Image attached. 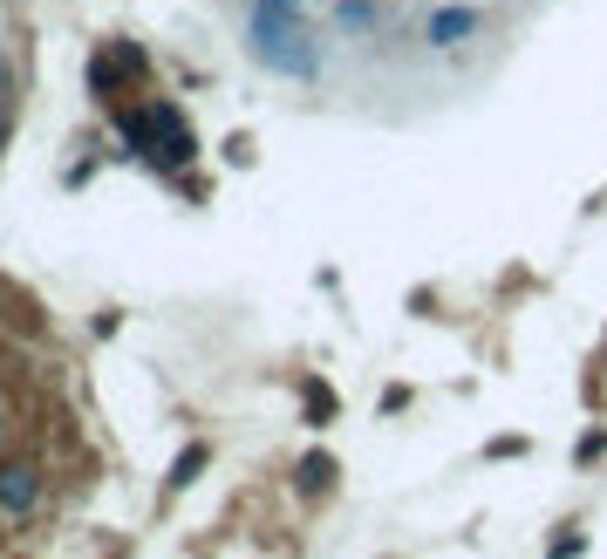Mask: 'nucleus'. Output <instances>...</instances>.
Returning <instances> with one entry per match:
<instances>
[{
    "label": "nucleus",
    "mask_w": 607,
    "mask_h": 559,
    "mask_svg": "<svg viewBox=\"0 0 607 559\" xmlns=\"http://www.w3.org/2000/svg\"><path fill=\"white\" fill-rule=\"evenodd\" d=\"M116 130L130 137V150L137 157H151V164H185L191 150V130H185V116L171 110V103H144V110H123L116 116Z\"/></svg>",
    "instance_id": "1"
},
{
    "label": "nucleus",
    "mask_w": 607,
    "mask_h": 559,
    "mask_svg": "<svg viewBox=\"0 0 607 559\" xmlns=\"http://www.w3.org/2000/svg\"><path fill=\"white\" fill-rule=\"evenodd\" d=\"M41 498H48L41 464L35 457H7V464H0V519H35Z\"/></svg>",
    "instance_id": "2"
},
{
    "label": "nucleus",
    "mask_w": 607,
    "mask_h": 559,
    "mask_svg": "<svg viewBox=\"0 0 607 559\" xmlns=\"http://www.w3.org/2000/svg\"><path fill=\"white\" fill-rule=\"evenodd\" d=\"M471 28H478V14H464V7H451V14H430V41H437V48H451V41L471 35Z\"/></svg>",
    "instance_id": "3"
},
{
    "label": "nucleus",
    "mask_w": 607,
    "mask_h": 559,
    "mask_svg": "<svg viewBox=\"0 0 607 559\" xmlns=\"http://www.w3.org/2000/svg\"><path fill=\"white\" fill-rule=\"evenodd\" d=\"M335 485V457L328 450H314V457H301V491L314 498V491H328Z\"/></svg>",
    "instance_id": "4"
},
{
    "label": "nucleus",
    "mask_w": 607,
    "mask_h": 559,
    "mask_svg": "<svg viewBox=\"0 0 607 559\" xmlns=\"http://www.w3.org/2000/svg\"><path fill=\"white\" fill-rule=\"evenodd\" d=\"M205 457H212V444H185L178 450V464H171V491H185L198 471H205Z\"/></svg>",
    "instance_id": "5"
},
{
    "label": "nucleus",
    "mask_w": 607,
    "mask_h": 559,
    "mask_svg": "<svg viewBox=\"0 0 607 559\" xmlns=\"http://www.w3.org/2000/svg\"><path fill=\"white\" fill-rule=\"evenodd\" d=\"M307 416L321 423V416H335V389H321V382H307Z\"/></svg>",
    "instance_id": "6"
},
{
    "label": "nucleus",
    "mask_w": 607,
    "mask_h": 559,
    "mask_svg": "<svg viewBox=\"0 0 607 559\" xmlns=\"http://www.w3.org/2000/svg\"><path fill=\"white\" fill-rule=\"evenodd\" d=\"M601 450H607V437H580V444H573V457H580V464H594Z\"/></svg>",
    "instance_id": "7"
},
{
    "label": "nucleus",
    "mask_w": 607,
    "mask_h": 559,
    "mask_svg": "<svg viewBox=\"0 0 607 559\" xmlns=\"http://www.w3.org/2000/svg\"><path fill=\"white\" fill-rule=\"evenodd\" d=\"M7 430H14V423H7V403H0V444H7Z\"/></svg>",
    "instance_id": "8"
}]
</instances>
